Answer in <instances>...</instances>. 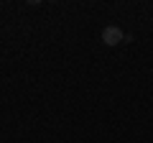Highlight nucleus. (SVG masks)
I'll use <instances>...</instances> for the list:
<instances>
[{
    "label": "nucleus",
    "instance_id": "f257e3e1",
    "mask_svg": "<svg viewBox=\"0 0 153 143\" xmlns=\"http://www.w3.org/2000/svg\"><path fill=\"white\" fill-rule=\"evenodd\" d=\"M123 39H125V36H123V31H120L117 26H107V28L102 31V41H105L107 46H117Z\"/></svg>",
    "mask_w": 153,
    "mask_h": 143
}]
</instances>
